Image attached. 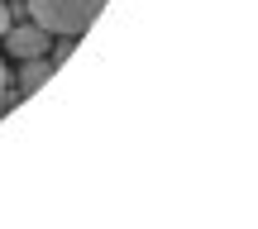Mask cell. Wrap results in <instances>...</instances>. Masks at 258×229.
Returning <instances> with one entry per match:
<instances>
[{
    "mask_svg": "<svg viewBox=\"0 0 258 229\" xmlns=\"http://www.w3.org/2000/svg\"><path fill=\"white\" fill-rule=\"evenodd\" d=\"M34 24H43L48 34H62V38H77L86 34L96 15L105 10V0H24Z\"/></svg>",
    "mask_w": 258,
    "mask_h": 229,
    "instance_id": "1",
    "label": "cell"
},
{
    "mask_svg": "<svg viewBox=\"0 0 258 229\" xmlns=\"http://www.w3.org/2000/svg\"><path fill=\"white\" fill-rule=\"evenodd\" d=\"M48 29L43 24H24V29H5V43H10V57H19V62H24V57H43L48 53Z\"/></svg>",
    "mask_w": 258,
    "mask_h": 229,
    "instance_id": "2",
    "label": "cell"
},
{
    "mask_svg": "<svg viewBox=\"0 0 258 229\" xmlns=\"http://www.w3.org/2000/svg\"><path fill=\"white\" fill-rule=\"evenodd\" d=\"M48 77H53V62H48V57H24V72H19V96H34Z\"/></svg>",
    "mask_w": 258,
    "mask_h": 229,
    "instance_id": "3",
    "label": "cell"
},
{
    "mask_svg": "<svg viewBox=\"0 0 258 229\" xmlns=\"http://www.w3.org/2000/svg\"><path fill=\"white\" fill-rule=\"evenodd\" d=\"M67 53H72V38H62V43L53 48V67H62V62H67Z\"/></svg>",
    "mask_w": 258,
    "mask_h": 229,
    "instance_id": "4",
    "label": "cell"
},
{
    "mask_svg": "<svg viewBox=\"0 0 258 229\" xmlns=\"http://www.w3.org/2000/svg\"><path fill=\"white\" fill-rule=\"evenodd\" d=\"M5 29H10V5L0 0V38H5Z\"/></svg>",
    "mask_w": 258,
    "mask_h": 229,
    "instance_id": "5",
    "label": "cell"
},
{
    "mask_svg": "<svg viewBox=\"0 0 258 229\" xmlns=\"http://www.w3.org/2000/svg\"><path fill=\"white\" fill-rule=\"evenodd\" d=\"M0 110H5V57H0Z\"/></svg>",
    "mask_w": 258,
    "mask_h": 229,
    "instance_id": "6",
    "label": "cell"
}]
</instances>
